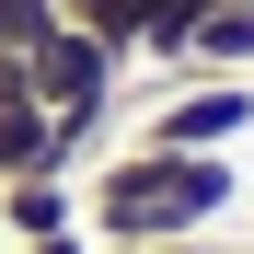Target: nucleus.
<instances>
[{
    "label": "nucleus",
    "instance_id": "f257e3e1",
    "mask_svg": "<svg viewBox=\"0 0 254 254\" xmlns=\"http://www.w3.org/2000/svg\"><path fill=\"white\" fill-rule=\"evenodd\" d=\"M243 208L231 150H150V139H116L93 174H81V231L104 254H150V243H185L208 220Z\"/></svg>",
    "mask_w": 254,
    "mask_h": 254
},
{
    "label": "nucleus",
    "instance_id": "f03ea898",
    "mask_svg": "<svg viewBox=\"0 0 254 254\" xmlns=\"http://www.w3.org/2000/svg\"><path fill=\"white\" fill-rule=\"evenodd\" d=\"M254 127V81H220V69H185L174 93H162L127 139H150V150H231Z\"/></svg>",
    "mask_w": 254,
    "mask_h": 254
},
{
    "label": "nucleus",
    "instance_id": "7ed1b4c3",
    "mask_svg": "<svg viewBox=\"0 0 254 254\" xmlns=\"http://www.w3.org/2000/svg\"><path fill=\"white\" fill-rule=\"evenodd\" d=\"M23 69H35V104H116V93H127V69H139V58H127L116 35H81V23H58L47 47L23 58Z\"/></svg>",
    "mask_w": 254,
    "mask_h": 254
},
{
    "label": "nucleus",
    "instance_id": "20e7f679",
    "mask_svg": "<svg viewBox=\"0 0 254 254\" xmlns=\"http://www.w3.org/2000/svg\"><path fill=\"white\" fill-rule=\"evenodd\" d=\"M81 231V185L69 174H12L0 185V243H58Z\"/></svg>",
    "mask_w": 254,
    "mask_h": 254
},
{
    "label": "nucleus",
    "instance_id": "39448f33",
    "mask_svg": "<svg viewBox=\"0 0 254 254\" xmlns=\"http://www.w3.org/2000/svg\"><path fill=\"white\" fill-rule=\"evenodd\" d=\"M104 127H116V104H47V174H69V185H81V174L116 150Z\"/></svg>",
    "mask_w": 254,
    "mask_h": 254
},
{
    "label": "nucleus",
    "instance_id": "423d86ee",
    "mask_svg": "<svg viewBox=\"0 0 254 254\" xmlns=\"http://www.w3.org/2000/svg\"><path fill=\"white\" fill-rule=\"evenodd\" d=\"M185 69H220V81H254V0H220V12L196 23Z\"/></svg>",
    "mask_w": 254,
    "mask_h": 254
},
{
    "label": "nucleus",
    "instance_id": "0eeeda50",
    "mask_svg": "<svg viewBox=\"0 0 254 254\" xmlns=\"http://www.w3.org/2000/svg\"><path fill=\"white\" fill-rule=\"evenodd\" d=\"M208 12H220V0H150V12H139V58L185 81V47H196V23H208Z\"/></svg>",
    "mask_w": 254,
    "mask_h": 254
},
{
    "label": "nucleus",
    "instance_id": "6e6552de",
    "mask_svg": "<svg viewBox=\"0 0 254 254\" xmlns=\"http://www.w3.org/2000/svg\"><path fill=\"white\" fill-rule=\"evenodd\" d=\"M58 23H69L58 0H0V58H35V47H47Z\"/></svg>",
    "mask_w": 254,
    "mask_h": 254
},
{
    "label": "nucleus",
    "instance_id": "1a4fd4ad",
    "mask_svg": "<svg viewBox=\"0 0 254 254\" xmlns=\"http://www.w3.org/2000/svg\"><path fill=\"white\" fill-rule=\"evenodd\" d=\"M58 12H69L81 35H116V47L139 58V12H150V0H58Z\"/></svg>",
    "mask_w": 254,
    "mask_h": 254
},
{
    "label": "nucleus",
    "instance_id": "9d476101",
    "mask_svg": "<svg viewBox=\"0 0 254 254\" xmlns=\"http://www.w3.org/2000/svg\"><path fill=\"white\" fill-rule=\"evenodd\" d=\"M23 254H104L93 231H58V243H23Z\"/></svg>",
    "mask_w": 254,
    "mask_h": 254
},
{
    "label": "nucleus",
    "instance_id": "9b49d317",
    "mask_svg": "<svg viewBox=\"0 0 254 254\" xmlns=\"http://www.w3.org/2000/svg\"><path fill=\"white\" fill-rule=\"evenodd\" d=\"M150 254H231L220 231H185V243H150Z\"/></svg>",
    "mask_w": 254,
    "mask_h": 254
},
{
    "label": "nucleus",
    "instance_id": "f8f14e48",
    "mask_svg": "<svg viewBox=\"0 0 254 254\" xmlns=\"http://www.w3.org/2000/svg\"><path fill=\"white\" fill-rule=\"evenodd\" d=\"M0 254H12V243H0Z\"/></svg>",
    "mask_w": 254,
    "mask_h": 254
}]
</instances>
